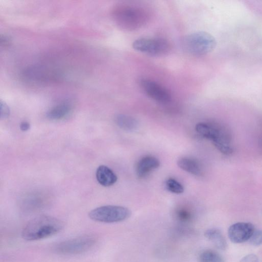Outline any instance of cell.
Wrapping results in <instances>:
<instances>
[{"label":"cell","instance_id":"6da1fadb","mask_svg":"<svg viewBox=\"0 0 262 262\" xmlns=\"http://www.w3.org/2000/svg\"><path fill=\"white\" fill-rule=\"evenodd\" d=\"M64 227L60 220L47 216H41L30 221L22 231V237L27 241L45 239L60 232Z\"/></svg>","mask_w":262,"mask_h":262},{"label":"cell","instance_id":"7a4b0ae2","mask_svg":"<svg viewBox=\"0 0 262 262\" xmlns=\"http://www.w3.org/2000/svg\"><path fill=\"white\" fill-rule=\"evenodd\" d=\"M196 130L202 137L211 140L222 154L229 155L233 153L231 135L226 126L216 123L200 122L197 124Z\"/></svg>","mask_w":262,"mask_h":262},{"label":"cell","instance_id":"3957f363","mask_svg":"<svg viewBox=\"0 0 262 262\" xmlns=\"http://www.w3.org/2000/svg\"><path fill=\"white\" fill-rule=\"evenodd\" d=\"M113 14L120 27L128 31L141 28L148 19L147 12L144 9L127 4L116 7Z\"/></svg>","mask_w":262,"mask_h":262},{"label":"cell","instance_id":"277c9868","mask_svg":"<svg viewBox=\"0 0 262 262\" xmlns=\"http://www.w3.org/2000/svg\"><path fill=\"white\" fill-rule=\"evenodd\" d=\"M183 45L189 53L201 56L210 53L215 48L217 43L211 34L198 32L187 36Z\"/></svg>","mask_w":262,"mask_h":262},{"label":"cell","instance_id":"5b68a950","mask_svg":"<svg viewBox=\"0 0 262 262\" xmlns=\"http://www.w3.org/2000/svg\"><path fill=\"white\" fill-rule=\"evenodd\" d=\"M131 215L127 208L116 205H105L96 208L89 214L92 220L103 223H112L124 221Z\"/></svg>","mask_w":262,"mask_h":262},{"label":"cell","instance_id":"8992f818","mask_svg":"<svg viewBox=\"0 0 262 262\" xmlns=\"http://www.w3.org/2000/svg\"><path fill=\"white\" fill-rule=\"evenodd\" d=\"M137 51L152 57H162L169 53L171 49L170 42L160 38H144L136 40L133 44Z\"/></svg>","mask_w":262,"mask_h":262},{"label":"cell","instance_id":"52a82bcc","mask_svg":"<svg viewBox=\"0 0 262 262\" xmlns=\"http://www.w3.org/2000/svg\"><path fill=\"white\" fill-rule=\"evenodd\" d=\"M95 241L93 237L86 235L61 242L57 246L56 250L64 254H79L90 249Z\"/></svg>","mask_w":262,"mask_h":262},{"label":"cell","instance_id":"ba28073f","mask_svg":"<svg viewBox=\"0 0 262 262\" xmlns=\"http://www.w3.org/2000/svg\"><path fill=\"white\" fill-rule=\"evenodd\" d=\"M140 86L149 97L162 103L171 101L172 95L165 87L152 80L143 78L140 82Z\"/></svg>","mask_w":262,"mask_h":262},{"label":"cell","instance_id":"9c48e42d","mask_svg":"<svg viewBox=\"0 0 262 262\" xmlns=\"http://www.w3.org/2000/svg\"><path fill=\"white\" fill-rule=\"evenodd\" d=\"M254 231V227L251 223L239 222L229 227L228 237L234 243H242L249 241Z\"/></svg>","mask_w":262,"mask_h":262},{"label":"cell","instance_id":"30bf717a","mask_svg":"<svg viewBox=\"0 0 262 262\" xmlns=\"http://www.w3.org/2000/svg\"><path fill=\"white\" fill-rule=\"evenodd\" d=\"M56 74L42 67H33L26 70L24 73L26 78L34 83H45L56 80Z\"/></svg>","mask_w":262,"mask_h":262},{"label":"cell","instance_id":"8fae6325","mask_svg":"<svg viewBox=\"0 0 262 262\" xmlns=\"http://www.w3.org/2000/svg\"><path fill=\"white\" fill-rule=\"evenodd\" d=\"M160 165V161L155 157L152 156L144 157L137 164V175L139 178H145L153 170L159 168Z\"/></svg>","mask_w":262,"mask_h":262},{"label":"cell","instance_id":"7c38bea8","mask_svg":"<svg viewBox=\"0 0 262 262\" xmlns=\"http://www.w3.org/2000/svg\"><path fill=\"white\" fill-rule=\"evenodd\" d=\"M96 178L99 184L104 187H111L117 181L116 174L106 166H100L97 168Z\"/></svg>","mask_w":262,"mask_h":262},{"label":"cell","instance_id":"4fadbf2b","mask_svg":"<svg viewBox=\"0 0 262 262\" xmlns=\"http://www.w3.org/2000/svg\"><path fill=\"white\" fill-rule=\"evenodd\" d=\"M204 235L217 249L222 250L227 249V242L220 229L215 228L208 229L204 232Z\"/></svg>","mask_w":262,"mask_h":262},{"label":"cell","instance_id":"5bb4252c","mask_svg":"<svg viewBox=\"0 0 262 262\" xmlns=\"http://www.w3.org/2000/svg\"><path fill=\"white\" fill-rule=\"evenodd\" d=\"M178 167L183 171L195 176L202 174V169L199 163L190 158H182L177 162Z\"/></svg>","mask_w":262,"mask_h":262},{"label":"cell","instance_id":"9a60e30c","mask_svg":"<svg viewBox=\"0 0 262 262\" xmlns=\"http://www.w3.org/2000/svg\"><path fill=\"white\" fill-rule=\"evenodd\" d=\"M115 121L119 127L128 132H133L137 130L139 126L137 119L125 114L117 115L115 118Z\"/></svg>","mask_w":262,"mask_h":262},{"label":"cell","instance_id":"2e32d148","mask_svg":"<svg viewBox=\"0 0 262 262\" xmlns=\"http://www.w3.org/2000/svg\"><path fill=\"white\" fill-rule=\"evenodd\" d=\"M71 111V107L67 103H61L50 109L47 113V117L51 119L58 120L66 117Z\"/></svg>","mask_w":262,"mask_h":262},{"label":"cell","instance_id":"e0dca14e","mask_svg":"<svg viewBox=\"0 0 262 262\" xmlns=\"http://www.w3.org/2000/svg\"><path fill=\"white\" fill-rule=\"evenodd\" d=\"M176 220L181 225H186L190 223L194 218V215L189 209L186 207H180L175 213Z\"/></svg>","mask_w":262,"mask_h":262},{"label":"cell","instance_id":"ac0fdd59","mask_svg":"<svg viewBox=\"0 0 262 262\" xmlns=\"http://www.w3.org/2000/svg\"><path fill=\"white\" fill-rule=\"evenodd\" d=\"M199 262H225L222 255L212 249L202 250L198 257Z\"/></svg>","mask_w":262,"mask_h":262},{"label":"cell","instance_id":"d6986e66","mask_svg":"<svg viewBox=\"0 0 262 262\" xmlns=\"http://www.w3.org/2000/svg\"><path fill=\"white\" fill-rule=\"evenodd\" d=\"M166 188L169 192L176 194H182L184 192V188L180 183L173 178L168 179L166 182Z\"/></svg>","mask_w":262,"mask_h":262},{"label":"cell","instance_id":"ffe728a7","mask_svg":"<svg viewBox=\"0 0 262 262\" xmlns=\"http://www.w3.org/2000/svg\"><path fill=\"white\" fill-rule=\"evenodd\" d=\"M249 243L253 246H259L262 244V230L254 231L249 240Z\"/></svg>","mask_w":262,"mask_h":262},{"label":"cell","instance_id":"44dd1931","mask_svg":"<svg viewBox=\"0 0 262 262\" xmlns=\"http://www.w3.org/2000/svg\"><path fill=\"white\" fill-rule=\"evenodd\" d=\"M10 109L8 104L4 101H1V118L6 119L10 116Z\"/></svg>","mask_w":262,"mask_h":262},{"label":"cell","instance_id":"7402d4cb","mask_svg":"<svg viewBox=\"0 0 262 262\" xmlns=\"http://www.w3.org/2000/svg\"><path fill=\"white\" fill-rule=\"evenodd\" d=\"M240 262H258V258L255 254H249L243 257Z\"/></svg>","mask_w":262,"mask_h":262},{"label":"cell","instance_id":"603a6c76","mask_svg":"<svg viewBox=\"0 0 262 262\" xmlns=\"http://www.w3.org/2000/svg\"><path fill=\"white\" fill-rule=\"evenodd\" d=\"M11 40L8 37L5 35L1 37V45L4 47L9 46L11 44Z\"/></svg>","mask_w":262,"mask_h":262},{"label":"cell","instance_id":"cb8c5ba5","mask_svg":"<svg viewBox=\"0 0 262 262\" xmlns=\"http://www.w3.org/2000/svg\"><path fill=\"white\" fill-rule=\"evenodd\" d=\"M31 128V125L29 122L23 121L20 124V128L23 131H27Z\"/></svg>","mask_w":262,"mask_h":262}]
</instances>
